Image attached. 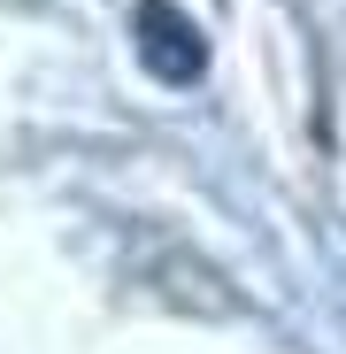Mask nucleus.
Masks as SVG:
<instances>
[{
  "mask_svg": "<svg viewBox=\"0 0 346 354\" xmlns=\"http://www.w3.org/2000/svg\"><path fill=\"white\" fill-rule=\"evenodd\" d=\"M131 39H139V62H146L162 85H193V77L208 70V31L177 8V0H139Z\"/></svg>",
  "mask_w": 346,
  "mask_h": 354,
  "instance_id": "nucleus-1",
  "label": "nucleus"
}]
</instances>
